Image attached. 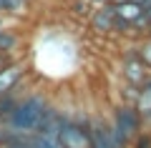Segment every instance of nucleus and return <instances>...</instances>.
Instances as JSON below:
<instances>
[{"instance_id":"1","label":"nucleus","mask_w":151,"mask_h":148,"mask_svg":"<svg viewBox=\"0 0 151 148\" xmlns=\"http://www.w3.org/2000/svg\"><path fill=\"white\" fill-rule=\"evenodd\" d=\"M50 106L48 95L40 93V90H33V93H23L18 106L13 108V113L8 116V121L3 123V128L8 131H15V133H33L43 118L45 108Z\"/></svg>"},{"instance_id":"2","label":"nucleus","mask_w":151,"mask_h":148,"mask_svg":"<svg viewBox=\"0 0 151 148\" xmlns=\"http://www.w3.org/2000/svg\"><path fill=\"white\" fill-rule=\"evenodd\" d=\"M111 128L116 133V138L121 141V146H129L131 138L144 128V121H141V113L136 111V106H126V103H119V106L113 108L111 113Z\"/></svg>"},{"instance_id":"3","label":"nucleus","mask_w":151,"mask_h":148,"mask_svg":"<svg viewBox=\"0 0 151 148\" xmlns=\"http://www.w3.org/2000/svg\"><path fill=\"white\" fill-rule=\"evenodd\" d=\"M58 143H60V148H93L91 131H88V118L65 116L63 126L58 131Z\"/></svg>"},{"instance_id":"4","label":"nucleus","mask_w":151,"mask_h":148,"mask_svg":"<svg viewBox=\"0 0 151 148\" xmlns=\"http://www.w3.org/2000/svg\"><path fill=\"white\" fill-rule=\"evenodd\" d=\"M149 75H151V70L146 68V63L139 58L136 48L126 50L124 58H121V80H126V83L141 88V85H144V80L149 78Z\"/></svg>"},{"instance_id":"5","label":"nucleus","mask_w":151,"mask_h":148,"mask_svg":"<svg viewBox=\"0 0 151 148\" xmlns=\"http://www.w3.org/2000/svg\"><path fill=\"white\" fill-rule=\"evenodd\" d=\"M88 131H91V146L93 148H124L106 118H101V116L88 118Z\"/></svg>"},{"instance_id":"6","label":"nucleus","mask_w":151,"mask_h":148,"mask_svg":"<svg viewBox=\"0 0 151 148\" xmlns=\"http://www.w3.org/2000/svg\"><path fill=\"white\" fill-rule=\"evenodd\" d=\"M88 23H91V30L101 33V35H111L113 33V23H116V13H113L111 3H101L91 10L88 15Z\"/></svg>"},{"instance_id":"7","label":"nucleus","mask_w":151,"mask_h":148,"mask_svg":"<svg viewBox=\"0 0 151 148\" xmlns=\"http://www.w3.org/2000/svg\"><path fill=\"white\" fill-rule=\"evenodd\" d=\"M25 63L23 60H10L5 68H0V95L13 90L15 85H20L25 80Z\"/></svg>"},{"instance_id":"8","label":"nucleus","mask_w":151,"mask_h":148,"mask_svg":"<svg viewBox=\"0 0 151 148\" xmlns=\"http://www.w3.org/2000/svg\"><path fill=\"white\" fill-rule=\"evenodd\" d=\"M23 93H25V90H23V83H20V85H15L13 90H8V93L0 95V126L8 121V116H10L13 108L18 106V101H20Z\"/></svg>"},{"instance_id":"9","label":"nucleus","mask_w":151,"mask_h":148,"mask_svg":"<svg viewBox=\"0 0 151 148\" xmlns=\"http://www.w3.org/2000/svg\"><path fill=\"white\" fill-rule=\"evenodd\" d=\"M0 148H33L28 141V133H15L0 126Z\"/></svg>"},{"instance_id":"10","label":"nucleus","mask_w":151,"mask_h":148,"mask_svg":"<svg viewBox=\"0 0 151 148\" xmlns=\"http://www.w3.org/2000/svg\"><path fill=\"white\" fill-rule=\"evenodd\" d=\"M111 5H113V13H116V18H121V20H126V23L136 20V18L144 13V8L136 5L134 0H119V3H111Z\"/></svg>"},{"instance_id":"11","label":"nucleus","mask_w":151,"mask_h":148,"mask_svg":"<svg viewBox=\"0 0 151 148\" xmlns=\"http://www.w3.org/2000/svg\"><path fill=\"white\" fill-rule=\"evenodd\" d=\"M18 48H20V35L15 30H8L5 25H0V53L13 58V53Z\"/></svg>"},{"instance_id":"12","label":"nucleus","mask_w":151,"mask_h":148,"mask_svg":"<svg viewBox=\"0 0 151 148\" xmlns=\"http://www.w3.org/2000/svg\"><path fill=\"white\" fill-rule=\"evenodd\" d=\"M136 111L144 116L151 111V75L144 80V85L139 88V98H136Z\"/></svg>"},{"instance_id":"13","label":"nucleus","mask_w":151,"mask_h":148,"mask_svg":"<svg viewBox=\"0 0 151 148\" xmlns=\"http://www.w3.org/2000/svg\"><path fill=\"white\" fill-rule=\"evenodd\" d=\"M134 48H136V53H139V58L146 63V68L151 70V35H144L139 40H134Z\"/></svg>"},{"instance_id":"14","label":"nucleus","mask_w":151,"mask_h":148,"mask_svg":"<svg viewBox=\"0 0 151 148\" xmlns=\"http://www.w3.org/2000/svg\"><path fill=\"white\" fill-rule=\"evenodd\" d=\"M119 98H121V103H126V106H136V98H139V88L124 80V83H121V88H119Z\"/></svg>"},{"instance_id":"15","label":"nucleus","mask_w":151,"mask_h":148,"mask_svg":"<svg viewBox=\"0 0 151 148\" xmlns=\"http://www.w3.org/2000/svg\"><path fill=\"white\" fill-rule=\"evenodd\" d=\"M129 148H151V128H141V131L131 138Z\"/></svg>"},{"instance_id":"16","label":"nucleus","mask_w":151,"mask_h":148,"mask_svg":"<svg viewBox=\"0 0 151 148\" xmlns=\"http://www.w3.org/2000/svg\"><path fill=\"white\" fill-rule=\"evenodd\" d=\"M10 60H13L10 55H3V53H0V68H5V65L10 63Z\"/></svg>"},{"instance_id":"17","label":"nucleus","mask_w":151,"mask_h":148,"mask_svg":"<svg viewBox=\"0 0 151 148\" xmlns=\"http://www.w3.org/2000/svg\"><path fill=\"white\" fill-rule=\"evenodd\" d=\"M134 3H136V5H141V8H149L151 5V0H134Z\"/></svg>"},{"instance_id":"18","label":"nucleus","mask_w":151,"mask_h":148,"mask_svg":"<svg viewBox=\"0 0 151 148\" xmlns=\"http://www.w3.org/2000/svg\"><path fill=\"white\" fill-rule=\"evenodd\" d=\"M146 35H151V20H149V30H146Z\"/></svg>"},{"instance_id":"19","label":"nucleus","mask_w":151,"mask_h":148,"mask_svg":"<svg viewBox=\"0 0 151 148\" xmlns=\"http://www.w3.org/2000/svg\"><path fill=\"white\" fill-rule=\"evenodd\" d=\"M103 3H119V0H103Z\"/></svg>"},{"instance_id":"20","label":"nucleus","mask_w":151,"mask_h":148,"mask_svg":"<svg viewBox=\"0 0 151 148\" xmlns=\"http://www.w3.org/2000/svg\"><path fill=\"white\" fill-rule=\"evenodd\" d=\"M126 148H129V146H126Z\"/></svg>"}]
</instances>
